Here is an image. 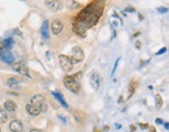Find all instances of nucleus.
<instances>
[{
  "mask_svg": "<svg viewBox=\"0 0 169 132\" xmlns=\"http://www.w3.org/2000/svg\"><path fill=\"white\" fill-rule=\"evenodd\" d=\"M81 74H76L73 76H66L64 78V85L66 86L68 90H70L72 92L77 93L81 90V83H79V79H77Z\"/></svg>",
  "mask_w": 169,
  "mask_h": 132,
  "instance_id": "nucleus-1",
  "label": "nucleus"
},
{
  "mask_svg": "<svg viewBox=\"0 0 169 132\" xmlns=\"http://www.w3.org/2000/svg\"><path fill=\"white\" fill-rule=\"evenodd\" d=\"M64 28V24L60 20H54L51 23V32L54 35H59Z\"/></svg>",
  "mask_w": 169,
  "mask_h": 132,
  "instance_id": "nucleus-7",
  "label": "nucleus"
},
{
  "mask_svg": "<svg viewBox=\"0 0 169 132\" xmlns=\"http://www.w3.org/2000/svg\"><path fill=\"white\" fill-rule=\"evenodd\" d=\"M41 34L44 39H48L49 38V34H48V21L43 22L41 27Z\"/></svg>",
  "mask_w": 169,
  "mask_h": 132,
  "instance_id": "nucleus-14",
  "label": "nucleus"
},
{
  "mask_svg": "<svg viewBox=\"0 0 169 132\" xmlns=\"http://www.w3.org/2000/svg\"><path fill=\"white\" fill-rule=\"evenodd\" d=\"M59 62H60L61 68H62L64 72H69L73 69V64L70 61V59H69L68 56L61 55L60 57H59Z\"/></svg>",
  "mask_w": 169,
  "mask_h": 132,
  "instance_id": "nucleus-4",
  "label": "nucleus"
},
{
  "mask_svg": "<svg viewBox=\"0 0 169 132\" xmlns=\"http://www.w3.org/2000/svg\"><path fill=\"white\" fill-rule=\"evenodd\" d=\"M156 122L158 123V124H163V122H162V119H156Z\"/></svg>",
  "mask_w": 169,
  "mask_h": 132,
  "instance_id": "nucleus-25",
  "label": "nucleus"
},
{
  "mask_svg": "<svg viewBox=\"0 0 169 132\" xmlns=\"http://www.w3.org/2000/svg\"><path fill=\"white\" fill-rule=\"evenodd\" d=\"M4 109L6 111H10V112H14L17 109V104L14 102V101H6L4 103Z\"/></svg>",
  "mask_w": 169,
  "mask_h": 132,
  "instance_id": "nucleus-11",
  "label": "nucleus"
},
{
  "mask_svg": "<svg viewBox=\"0 0 169 132\" xmlns=\"http://www.w3.org/2000/svg\"><path fill=\"white\" fill-rule=\"evenodd\" d=\"M167 50V48L166 47H163V48H161V49L159 50V51H158V53H157V55H162V53H165V51H166Z\"/></svg>",
  "mask_w": 169,
  "mask_h": 132,
  "instance_id": "nucleus-21",
  "label": "nucleus"
},
{
  "mask_svg": "<svg viewBox=\"0 0 169 132\" xmlns=\"http://www.w3.org/2000/svg\"><path fill=\"white\" fill-rule=\"evenodd\" d=\"M4 48H8V47L5 46V44H4V42H3V41H0V51H1V50H3Z\"/></svg>",
  "mask_w": 169,
  "mask_h": 132,
  "instance_id": "nucleus-20",
  "label": "nucleus"
},
{
  "mask_svg": "<svg viewBox=\"0 0 169 132\" xmlns=\"http://www.w3.org/2000/svg\"><path fill=\"white\" fill-rule=\"evenodd\" d=\"M149 131H150V132H157L154 127H150V128H149Z\"/></svg>",
  "mask_w": 169,
  "mask_h": 132,
  "instance_id": "nucleus-28",
  "label": "nucleus"
},
{
  "mask_svg": "<svg viewBox=\"0 0 169 132\" xmlns=\"http://www.w3.org/2000/svg\"><path fill=\"white\" fill-rule=\"evenodd\" d=\"M109 128H110L109 126H104L103 127V130H104V131H109Z\"/></svg>",
  "mask_w": 169,
  "mask_h": 132,
  "instance_id": "nucleus-29",
  "label": "nucleus"
},
{
  "mask_svg": "<svg viewBox=\"0 0 169 132\" xmlns=\"http://www.w3.org/2000/svg\"><path fill=\"white\" fill-rule=\"evenodd\" d=\"M29 104L31 105L36 106L42 112H45L47 110V104H46V101H45V98L43 97L42 94H36L34 95L32 98L30 99L29 101Z\"/></svg>",
  "mask_w": 169,
  "mask_h": 132,
  "instance_id": "nucleus-2",
  "label": "nucleus"
},
{
  "mask_svg": "<svg viewBox=\"0 0 169 132\" xmlns=\"http://www.w3.org/2000/svg\"><path fill=\"white\" fill-rule=\"evenodd\" d=\"M156 100H157V107L158 108H161V106H162V104H163V100H162V98L160 97L159 94H157L156 95Z\"/></svg>",
  "mask_w": 169,
  "mask_h": 132,
  "instance_id": "nucleus-19",
  "label": "nucleus"
},
{
  "mask_svg": "<svg viewBox=\"0 0 169 132\" xmlns=\"http://www.w3.org/2000/svg\"><path fill=\"white\" fill-rule=\"evenodd\" d=\"M10 129L12 132H21L23 130V124L19 119H14L10 122Z\"/></svg>",
  "mask_w": 169,
  "mask_h": 132,
  "instance_id": "nucleus-8",
  "label": "nucleus"
},
{
  "mask_svg": "<svg viewBox=\"0 0 169 132\" xmlns=\"http://www.w3.org/2000/svg\"><path fill=\"white\" fill-rule=\"evenodd\" d=\"M8 121V113L5 112L4 109L0 108V123H5Z\"/></svg>",
  "mask_w": 169,
  "mask_h": 132,
  "instance_id": "nucleus-17",
  "label": "nucleus"
},
{
  "mask_svg": "<svg viewBox=\"0 0 169 132\" xmlns=\"http://www.w3.org/2000/svg\"><path fill=\"white\" fill-rule=\"evenodd\" d=\"M137 86H138V82H137V81H132V83L130 84V97H128V98H130V97L133 95V93L135 92Z\"/></svg>",
  "mask_w": 169,
  "mask_h": 132,
  "instance_id": "nucleus-16",
  "label": "nucleus"
},
{
  "mask_svg": "<svg viewBox=\"0 0 169 132\" xmlns=\"http://www.w3.org/2000/svg\"><path fill=\"white\" fill-rule=\"evenodd\" d=\"M52 94H53V97H54L55 99H57L59 102H60L61 104H62L64 107H68V105H67V103L65 102V100L63 99V97H62V94L61 93H59V92H52Z\"/></svg>",
  "mask_w": 169,
  "mask_h": 132,
  "instance_id": "nucleus-15",
  "label": "nucleus"
},
{
  "mask_svg": "<svg viewBox=\"0 0 169 132\" xmlns=\"http://www.w3.org/2000/svg\"><path fill=\"white\" fill-rule=\"evenodd\" d=\"M8 87L12 88V89H19V80L18 78H10L8 80Z\"/></svg>",
  "mask_w": 169,
  "mask_h": 132,
  "instance_id": "nucleus-13",
  "label": "nucleus"
},
{
  "mask_svg": "<svg viewBox=\"0 0 169 132\" xmlns=\"http://www.w3.org/2000/svg\"><path fill=\"white\" fill-rule=\"evenodd\" d=\"M139 126H140L142 129H147V128H148V125L147 124H139Z\"/></svg>",
  "mask_w": 169,
  "mask_h": 132,
  "instance_id": "nucleus-23",
  "label": "nucleus"
},
{
  "mask_svg": "<svg viewBox=\"0 0 169 132\" xmlns=\"http://www.w3.org/2000/svg\"><path fill=\"white\" fill-rule=\"evenodd\" d=\"M130 130H132V131H135V130H136V127L134 126V125H132V126H130Z\"/></svg>",
  "mask_w": 169,
  "mask_h": 132,
  "instance_id": "nucleus-30",
  "label": "nucleus"
},
{
  "mask_svg": "<svg viewBox=\"0 0 169 132\" xmlns=\"http://www.w3.org/2000/svg\"><path fill=\"white\" fill-rule=\"evenodd\" d=\"M28 132H44V131H42V130H39V129H30Z\"/></svg>",
  "mask_w": 169,
  "mask_h": 132,
  "instance_id": "nucleus-24",
  "label": "nucleus"
},
{
  "mask_svg": "<svg viewBox=\"0 0 169 132\" xmlns=\"http://www.w3.org/2000/svg\"><path fill=\"white\" fill-rule=\"evenodd\" d=\"M26 112L31 116H38L42 111L40 110L38 107H36V106L31 105V104L28 103L27 105H26Z\"/></svg>",
  "mask_w": 169,
  "mask_h": 132,
  "instance_id": "nucleus-10",
  "label": "nucleus"
},
{
  "mask_svg": "<svg viewBox=\"0 0 169 132\" xmlns=\"http://www.w3.org/2000/svg\"><path fill=\"white\" fill-rule=\"evenodd\" d=\"M120 59H117V61H116V63H115V66H114V68H113V72L112 74H114V72H116V68H117V66H118V62H119Z\"/></svg>",
  "mask_w": 169,
  "mask_h": 132,
  "instance_id": "nucleus-22",
  "label": "nucleus"
},
{
  "mask_svg": "<svg viewBox=\"0 0 169 132\" xmlns=\"http://www.w3.org/2000/svg\"><path fill=\"white\" fill-rule=\"evenodd\" d=\"M3 42H4L5 46H6V47H8V49H10V48L14 45V40L12 39V38H8V39H5L4 41H3Z\"/></svg>",
  "mask_w": 169,
  "mask_h": 132,
  "instance_id": "nucleus-18",
  "label": "nucleus"
},
{
  "mask_svg": "<svg viewBox=\"0 0 169 132\" xmlns=\"http://www.w3.org/2000/svg\"><path fill=\"white\" fill-rule=\"evenodd\" d=\"M164 126H165V129L168 130V128H169V124H168V123H164Z\"/></svg>",
  "mask_w": 169,
  "mask_h": 132,
  "instance_id": "nucleus-26",
  "label": "nucleus"
},
{
  "mask_svg": "<svg viewBox=\"0 0 169 132\" xmlns=\"http://www.w3.org/2000/svg\"><path fill=\"white\" fill-rule=\"evenodd\" d=\"M99 81H100V77H99V74L97 72H94L92 74L91 78H90V84L94 89H98L99 87Z\"/></svg>",
  "mask_w": 169,
  "mask_h": 132,
  "instance_id": "nucleus-9",
  "label": "nucleus"
},
{
  "mask_svg": "<svg viewBox=\"0 0 169 132\" xmlns=\"http://www.w3.org/2000/svg\"><path fill=\"white\" fill-rule=\"evenodd\" d=\"M85 55H83V50L81 49L79 46H74L71 50V56L69 57L70 61L72 62V64L79 63L83 60Z\"/></svg>",
  "mask_w": 169,
  "mask_h": 132,
  "instance_id": "nucleus-3",
  "label": "nucleus"
},
{
  "mask_svg": "<svg viewBox=\"0 0 169 132\" xmlns=\"http://www.w3.org/2000/svg\"><path fill=\"white\" fill-rule=\"evenodd\" d=\"M14 70H16L17 72H19L22 76H25V77L30 78V74H29L28 67L23 63V62H15V63L12 64Z\"/></svg>",
  "mask_w": 169,
  "mask_h": 132,
  "instance_id": "nucleus-5",
  "label": "nucleus"
},
{
  "mask_svg": "<svg viewBox=\"0 0 169 132\" xmlns=\"http://www.w3.org/2000/svg\"><path fill=\"white\" fill-rule=\"evenodd\" d=\"M136 47H137V48H140L141 47V43L140 42H137V43H136Z\"/></svg>",
  "mask_w": 169,
  "mask_h": 132,
  "instance_id": "nucleus-27",
  "label": "nucleus"
},
{
  "mask_svg": "<svg viewBox=\"0 0 169 132\" xmlns=\"http://www.w3.org/2000/svg\"><path fill=\"white\" fill-rule=\"evenodd\" d=\"M0 59L6 64H13L14 61H15V57L8 48H4L3 50L0 51Z\"/></svg>",
  "mask_w": 169,
  "mask_h": 132,
  "instance_id": "nucleus-6",
  "label": "nucleus"
},
{
  "mask_svg": "<svg viewBox=\"0 0 169 132\" xmlns=\"http://www.w3.org/2000/svg\"><path fill=\"white\" fill-rule=\"evenodd\" d=\"M94 132H100V131H98L97 129H94Z\"/></svg>",
  "mask_w": 169,
  "mask_h": 132,
  "instance_id": "nucleus-31",
  "label": "nucleus"
},
{
  "mask_svg": "<svg viewBox=\"0 0 169 132\" xmlns=\"http://www.w3.org/2000/svg\"><path fill=\"white\" fill-rule=\"evenodd\" d=\"M0 132H1V128H0Z\"/></svg>",
  "mask_w": 169,
  "mask_h": 132,
  "instance_id": "nucleus-32",
  "label": "nucleus"
},
{
  "mask_svg": "<svg viewBox=\"0 0 169 132\" xmlns=\"http://www.w3.org/2000/svg\"><path fill=\"white\" fill-rule=\"evenodd\" d=\"M45 3H46V6H48L50 10H52V11H54V12L59 11L61 8L60 1H45Z\"/></svg>",
  "mask_w": 169,
  "mask_h": 132,
  "instance_id": "nucleus-12",
  "label": "nucleus"
}]
</instances>
